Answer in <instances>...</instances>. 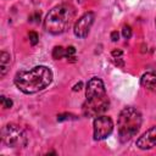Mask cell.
<instances>
[{
	"mask_svg": "<svg viewBox=\"0 0 156 156\" xmlns=\"http://www.w3.org/2000/svg\"><path fill=\"white\" fill-rule=\"evenodd\" d=\"M74 54H76V48L74 46H68L66 48V57L67 58H76L74 57Z\"/></svg>",
	"mask_w": 156,
	"mask_h": 156,
	"instance_id": "17",
	"label": "cell"
},
{
	"mask_svg": "<svg viewBox=\"0 0 156 156\" xmlns=\"http://www.w3.org/2000/svg\"><path fill=\"white\" fill-rule=\"evenodd\" d=\"M136 146L141 150H149L156 146V126L147 129L136 140Z\"/></svg>",
	"mask_w": 156,
	"mask_h": 156,
	"instance_id": "8",
	"label": "cell"
},
{
	"mask_svg": "<svg viewBox=\"0 0 156 156\" xmlns=\"http://www.w3.org/2000/svg\"><path fill=\"white\" fill-rule=\"evenodd\" d=\"M118 37H119L118 32H116V30H115V32H112V33H111V40H112V41H117V40H118Z\"/></svg>",
	"mask_w": 156,
	"mask_h": 156,
	"instance_id": "19",
	"label": "cell"
},
{
	"mask_svg": "<svg viewBox=\"0 0 156 156\" xmlns=\"http://www.w3.org/2000/svg\"><path fill=\"white\" fill-rule=\"evenodd\" d=\"M28 38H29V43L32 44V45H37L38 44V41H39V37H38V34L35 33V32H29V34H28Z\"/></svg>",
	"mask_w": 156,
	"mask_h": 156,
	"instance_id": "14",
	"label": "cell"
},
{
	"mask_svg": "<svg viewBox=\"0 0 156 156\" xmlns=\"http://www.w3.org/2000/svg\"><path fill=\"white\" fill-rule=\"evenodd\" d=\"M52 57L55 60H60L62 57H66V49L62 46H55L52 50Z\"/></svg>",
	"mask_w": 156,
	"mask_h": 156,
	"instance_id": "11",
	"label": "cell"
},
{
	"mask_svg": "<svg viewBox=\"0 0 156 156\" xmlns=\"http://www.w3.org/2000/svg\"><path fill=\"white\" fill-rule=\"evenodd\" d=\"M94 139H106L113 130V121L108 116H98L94 119Z\"/></svg>",
	"mask_w": 156,
	"mask_h": 156,
	"instance_id": "6",
	"label": "cell"
},
{
	"mask_svg": "<svg viewBox=\"0 0 156 156\" xmlns=\"http://www.w3.org/2000/svg\"><path fill=\"white\" fill-rule=\"evenodd\" d=\"M1 140L10 147H23L27 145V135L24 130L16 124H6L1 129Z\"/></svg>",
	"mask_w": 156,
	"mask_h": 156,
	"instance_id": "5",
	"label": "cell"
},
{
	"mask_svg": "<svg viewBox=\"0 0 156 156\" xmlns=\"http://www.w3.org/2000/svg\"><path fill=\"white\" fill-rule=\"evenodd\" d=\"M82 85H83V83H82V82H79L78 84H76V85L73 87V90H74V91H77V90H80V89H82Z\"/></svg>",
	"mask_w": 156,
	"mask_h": 156,
	"instance_id": "20",
	"label": "cell"
},
{
	"mask_svg": "<svg viewBox=\"0 0 156 156\" xmlns=\"http://www.w3.org/2000/svg\"><path fill=\"white\" fill-rule=\"evenodd\" d=\"M140 84L145 89L156 93V72H146L140 78Z\"/></svg>",
	"mask_w": 156,
	"mask_h": 156,
	"instance_id": "9",
	"label": "cell"
},
{
	"mask_svg": "<svg viewBox=\"0 0 156 156\" xmlns=\"http://www.w3.org/2000/svg\"><path fill=\"white\" fill-rule=\"evenodd\" d=\"M0 102H1V105H2L4 108H11V106H12V100L11 99H7L4 95L0 98Z\"/></svg>",
	"mask_w": 156,
	"mask_h": 156,
	"instance_id": "13",
	"label": "cell"
},
{
	"mask_svg": "<svg viewBox=\"0 0 156 156\" xmlns=\"http://www.w3.org/2000/svg\"><path fill=\"white\" fill-rule=\"evenodd\" d=\"M29 18H30V20H29L30 22H38V20H40V13H39V12H35L34 16H30Z\"/></svg>",
	"mask_w": 156,
	"mask_h": 156,
	"instance_id": "18",
	"label": "cell"
},
{
	"mask_svg": "<svg viewBox=\"0 0 156 156\" xmlns=\"http://www.w3.org/2000/svg\"><path fill=\"white\" fill-rule=\"evenodd\" d=\"M94 20H95L94 12H87L80 18H78L77 22L74 23V27H73L74 35L78 38H85L90 32V28L94 23Z\"/></svg>",
	"mask_w": 156,
	"mask_h": 156,
	"instance_id": "7",
	"label": "cell"
},
{
	"mask_svg": "<svg viewBox=\"0 0 156 156\" xmlns=\"http://www.w3.org/2000/svg\"><path fill=\"white\" fill-rule=\"evenodd\" d=\"M111 55H112V58L117 66H119V67L124 66V62L122 61V51L121 50H113Z\"/></svg>",
	"mask_w": 156,
	"mask_h": 156,
	"instance_id": "12",
	"label": "cell"
},
{
	"mask_svg": "<svg viewBox=\"0 0 156 156\" xmlns=\"http://www.w3.org/2000/svg\"><path fill=\"white\" fill-rule=\"evenodd\" d=\"M141 115L140 112L132 106L124 107L117 121V129H118V138L119 141L126 143L129 141L133 136H135L141 127Z\"/></svg>",
	"mask_w": 156,
	"mask_h": 156,
	"instance_id": "4",
	"label": "cell"
},
{
	"mask_svg": "<svg viewBox=\"0 0 156 156\" xmlns=\"http://www.w3.org/2000/svg\"><path fill=\"white\" fill-rule=\"evenodd\" d=\"M76 9L69 4H60L52 7L44 20V29L54 35L65 33L73 23Z\"/></svg>",
	"mask_w": 156,
	"mask_h": 156,
	"instance_id": "3",
	"label": "cell"
},
{
	"mask_svg": "<svg viewBox=\"0 0 156 156\" xmlns=\"http://www.w3.org/2000/svg\"><path fill=\"white\" fill-rule=\"evenodd\" d=\"M52 82V72L46 66H35L29 71H21L15 76L16 87L24 94H35Z\"/></svg>",
	"mask_w": 156,
	"mask_h": 156,
	"instance_id": "2",
	"label": "cell"
},
{
	"mask_svg": "<svg viewBox=\"0 0 156 156\" xmlns=\"http://www.w3.org/2000/svg\"><path fill=\"white\" fill-rule=\"evenodd\" d=\"M155 23H156V21H155Z\"/></svg>",
	"mask_w": 156,
	"mask_h": 156,
	"instance_id": "21",
	"label": "cell"
},
{
	"mask_svg": "<svg viewBox=\"0 0 156 156\" xmlns=\"http://www.w3.org/2000/svg\"><path fill=\"white\" fill-rule=\"evenodd\" d=\"M10 63H11V57L7 52L1 51L0 54V77H4L9 68H10Z\"/></svg>",
	"mask_w": 156,
	"mask_h": 156,
	"instance_id": "10",
	"label": "cell"
},
{
	"mask_svg": "<svg viewBox=\"0 0 156 156\" xmlns=\"http://www.w3.org/2000/svg\"><path fill=\"white\" fill-rule=\"evenodd\" d=\"M66 119H77L76 116L71 115V113H61L57 116V121L58 122H62V121H66Z\"/></svg>",
	"mask_w": 156,
	"mask_h": 156,
	"instance_id": "16",
	"label": "cell"
},
{
	"mask_svg": "<svg viewBox=\"0 0 156 156\" xmlns=\"http://www.w3.org/2000/svg\"><path fill=\"white\" fill-rule=\"evenodd\" d=\"M122 35L124 39H129L132 37V28L130 26H123L122 28Z\"/></svg>",
	"mask_w": 156,
	"mask_h": 156,
	"instance_id": "15",
	"label": "cell"
},
{
	"mask_svg": "<svg viewBox=\"0 0 156 156\" xmlns=\"http://www.w3.org/2000/svg\"><path fill=\"white\" fill-rule=\"evenodd\" d=\"M110 106V100L102 80L98 77H93L85 88V101L82 111L85 117H98L104 113Z\"/></svg>",
	"mask_w": 156,
	"mask_h": 156,
	"instance_id": "1",
	"label": "cell"
}]
</instances>
